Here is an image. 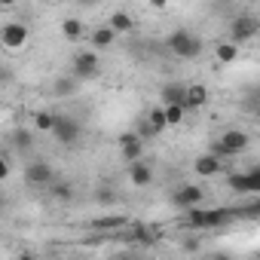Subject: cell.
<instances>
[{"label":"cell","instance_id":"cb8c5ba5","mask_svg":"<svg viewBox=\"0 0 260 260\" xmlns=\"http://www.w3.org/2000/svg\"><path fill=\"white\" fill-rule=\"evenodd\" d=\"M245 175H248V196H257L260 193V166L248 169Z\"/></svg>","mask_w":260,"mask_h":260},{"label":"cell","instance_id":"30bf717a","mask_svg":"<svg viewBox=\"0 0 260 260\" xmlns=\"http://www.w3.org/2000/svg\"><path fill=\"white\" fill-rule=\"evenodd\" d=\"M25 40H28V28L19 25V22L4 25V31H0V43H4L7 49H19V46H25Z\"/></svg>","mask_w":260,"mask_h":260},{"label":"cell","instance_id":"277c9868","mask_svg":"<svg viewBox=\"0 0 260 260\" xmlns=\"http://www.w3.org/2000/svg\"><path fill=\"white\" fill-rule=\"evenodd\" d=\"M71 71H74V77H80V80H92V77H98V71H101V64H98V52H92V49H80V52H74Z\"/></svg>","mask_w":260,"mask_h":260},{"label":"cell","instance_id":"ba28073f","mask_svg":"<svg viewBox=\"0 0 260 260\" xmlns=\"http://www.w3.org/2000/svg\"><path fill=\"white\" fill-rule=\"evenodd\" d=\"M205 193H202V187H196V184H187V187H181L175 196H172V205L175 208H187V211H193L196 205H199V199H202Z\"/></svg>","mask_w":260,"mask_h":260},{"label":"cell","instance_id":"6da1fadb","mask_svg":"<svg viewBox=\"0 0 260 260\" xmlns=\"http://www.w3.org/2000/svg\"><path fill=\"white\" fill-rule=\"evenodd\" d=\"M248 144H251V138L242 132V128H230V132H223L220 141L211 147V153H214L217 159H226V156H239V153H245Z\"/></svg>","mask_w":260,"mask_h":260},{"label":"cell","instance_id":"5bb4252c","mask_svg":"<svg viewBox=\"0 0 260 260\" xmlns=\"http://www.w3.org/2000/svg\"><path fill=\"white\" fill-rule=\"evenodd\" d=\"M162 98H166V104H184V107H187V86L172 83V86L162 89Z\"/></svg>","mask_w":260,"mask_h":260},{"label":"cell","instance_id":"52a82bcc","mask_svg":"<svg viewBox=\"0 0 260 260\" xmlns=\"http://www.w3.org/2000/svg\"><path fill=\"white\" fill-rule=\"evenodd\" d=\"M260 31V22L254 19V16H239L233 25H230V34H233V43H242V40H248V37H254Z\"/></svg>","mask_w":260,"mask_h":260},{"label":"cell","instance_id":"8992f818","mask_svg":"<svg viewBox=\"0 0 260 260\" xmlns=\"http://www.w3.org/2000/svg\"><path fill=\"white\" fill-rule=\"evenodd\" d=\"M25 181H28V184H34V187H52L55 172H52V166H49V162H31V166L25 169Z\"/></svg>","mask_w":260,"mask_h":260},{"label":"cell","instance_id":"5b68a950","mask_svg":"<svg viewBox=\"0 0 260 260\" xmlns=\"http://www.w3.org/2000/svg\"><path fill=\"white\" fill-rule=\"evenodd\" d=\"M119 153H122V159H125L128 166H132V162H141V153H144L141 135H135V132L119 135Z\"/></svg>","mask_w":260,"mask_h":260},{"label":"cell","instance_id":"f1b7e54d","mask_svg":"<svg viewBox=\"0 0 260 260\" xmlns=\"http://www.w3.org/2000/svg\"><path fill=\"white\" fill-rule=\"evenodd\" d=\"M98 202L110 205V202H113V193H110V190H98Z\"/></svg>","mask_w":260,"mask_h":260},{"label":"cell","instance_id":"7c38bea8","mask_svg":"<svg viewBox=\"0 0 260 260\" xmlns=\"http://www.w3.org/2000/svg\"><path fill=\"white\" fill-rule=\"evenodd\" d=\"M128 178H132L135 187H147L153 181V172H150L147 162H132V166H128Z\"/></svg>","mask_w":260,"mask_h":260},{"label":"cell","instance_id":"2e32d148","mask_svg":"<svg viewBox=\"0 0 260 260\" xmlns=\"http://www.w3.org/2000/svg\"><path fill=\"white\" fill-rule=\"evenodd\" d=\"M205 101H208L205 86H187V107H202Z\"/></svg>","mask_w":260,"mask_h":260},{"label":"cell","instance_id":"9a60e30c","mask_svg":"<svg viewBox=\"0 0 260 260\" xmlns=\"http://www.w3.org/2000/svg\"><path fill=\"white\" fill-rule=\"evenodd\" d=\"M116 34H122V31H132L135 28V22H132V16H128V13H122V10H116L113 16H110V22H107Z\"/></svg>","mask_w":260,"mask_h":260},{"label":"cell","instance_id":"ac0fdd59","mask_svg":"<svg viewBox=\"0 0 260 260\" xmlns=\"http://www.w3.org/2000/svg\"><path fill=\"white\" fill-rule=\"evenodd\" d=\"M226 184H230V190L248 196V175H245V172H230V175H226Z\"/></svg>","mask_w":260,"mask_h":260},{"label":"cell","instance_id":"e0dca14e","mask_svg":"<svg viewBox=\"0 0 260 260\" xmlns=\"http://www.w3.org/2000/svg\"><path fill=\"white\" fill-rule=\"evenodd\" d=\"M61 34L77 43V40L83 37V22H80V19H64V22H61Z\"/></svg>","mask_w":260,"mask_h":260},{"label":"cell","instance_id":"d4e9b609","mask_svg":"<svg viewBox=\"0 0 260 260\" xmlns=\"http://www.w3.org/2000/svg\"><path fill=\"white\" fill-rule=\"evenodd\" d=\"M74 86H77V83H74V74H71V77H61V80H55V92H58V95H71V92H74Z\"/></svg>","mask_w":260,"mask_h":260},{"label":"cell","instance_id":"f546056e","mask_svg":"<svg viewBox=\"0 0 260 260\" xmlns=\"http://www.w3.org/2000/svg\"><path fill=\"white\" fill-rule=\"evenodd\" d=\"M16 141H19V144H25V147H28V144H31V135H28V132H16Z\"/></svg>","mask_w":260,"mask_h":260},{"label":"cell","instance_id":"7402d4cb","mask_svg":"<svg viewBox=\"0 0 260 260\" xmlns=\"http://www.w3.org/2000/svg\"><path fill=\"white\" fill-rule=\"evenodd\" d=\"M132 239H138V242H144V245H153V242H156V233H153L150 226H144V223H135V226H132Z\"/></svg>","mask_w":260,"mask_h":260},{"label":"cell","instance_id":"83f0119b","mask_svg":"<svg viewBox=\"0 0 260 260\" xmlns=\"http://www.w3.org/2000/svg\"><path fill=\"white\" fill-rule=\"evenodd\" d=\"M242 214H248V217H260V196H257V202H254L251 208H245Z\"/></svg>","mask_w":260,"mask_h":260},{"label":"cell","instance_id":"9c48e42d","mask_svg":"<svg viewBox=\"0 0 260 260\" xmlns=\"http://www.w3.org/2000/svg\"><path fill=\"white\" fill-rule=\"evenodd\" d=\"M52 135H55L61 144H77V141H80V122H74L71 116H58Z\"/></svg>","mask_w":260,"mask_h":260},{"label":"cell","instance_id":"4fadbf2b","mask_svg":"<svg viewBox=\"0 0 260 260\" xmlns=\"http://www.w3.org/2000/svg\"><path fill=\"white\" fill-rule=\"evenodd\" d=\"M113 40H116V31H113L110 25H101V28L92 31V46H95V49H107Z\"/></svg>","mask_w":260,"mask_h":260},{"label":"cell","instance_id":"8fae6325","mask_svg":"<svg viewBox=\"0 0 260 260\" xmlns=\"http://www.w3.org/2000/svg\"><path fill=\"white\" fill-rule=\"evenodd\" d=\"M220 162H223V159H217L214 153H205V156L196 159L193 169H196V175H202V178H214V175L220 172Z\"/></svg>","mask_w":260,"mask_h":260},{"label":"cell","instance_id":"1f68e13d","mask_svg":"<svg viewBox=\"0 0 260 260\" xmlns=\"http://www.w3.org/2000/svg\"><path fill=\"white\" fill-rule=\"evenodd\" d=\"M19 260H37V257H31V254H22V257H19Z\"/></svg>","mask_w":260,"mask_h":260},{"label":"cell","instance_id":"d6986e66","mask_svg":"<svg viewBox=\"0 0 260 260\" xmlns=\"http://www.w3.org/2000/svg\"><path fill=\"white\" fill-rule=\"evenodd\" d=\"M147 122H150V128H153V132L159 135L162 128L169 125V119H166V107H153V110L147 113Z\"/></svg>","mask_w":260,"mask_h":260},{"label":"cell","instance_id":"7a4b0ae2","mask_svg":"<svg viewBox=\"0 0 260 260\" xmlns=\"http://www.w3.org/2000/svg\"><path fill=\"white\" fill-rule=\"evenodd\" d=\"M242 211H233V208H214V211H199V208H193L190 214H187V226L190 230H208V226H220V223H226L230 217H239Z\"/></svg>","mask_w":260,"mask_h":260},{"label":"cell","instance_id":"3957f363","mask_svg":"<svg viewBox=\"0 0 260 260\" xmlns=\"http://www.w3.org/2000/svg\"><path fill=\"white\" fill-rule=\"evenodd\" d=\"M169 49L178 55V58H196L199 52H202V40L196 37V34H190V31H175V34H169Z\"/></svg>","mask_w":260,"mask_h":260},{"label":"cell","instance_id":"44dd1931","mask_svg":"<svg viewBox=\"0 0 260 260\" xmlns=\"http://www.w3.org/2000/svg\"><path fill=\"white\" fill-rule=\"evenodd\" d=\"M55 122H58V116H55V113H46V110H40V113L34 116V125L40 128V132H52Z\"/></svg>","mask_w":260,"mask_h":260},{"label":"cell","instance_id":"4dcf8cb0","mask_svg":"<svg viewBox=\"0 0 260 260\" xmlns=\"http://www.w3.org/2000/svg\"><path fill=\"white\" fill-rule=\"evenodd\" d=\"M211 260H233V257H230V254H214Z\"/></svg>","mask_w":260,"mask_h":260},{"label":"cell","instance_id":"484cf974","mask_svg":"<svg viewBox=\"0 0 260 260\" xmlns=\"http://www.w3.org/2000/svg\"><path fill=\"white\" fill-rule=\"evenodd\" d=\"M49 196H55L58 202H68V199H71V187H68V184H52V187H49Z\"/></svg>","mask_w":260,"mask_h":260},{"label":"cell","instance_id":"603a6c76","mask_svg":"<svg viewBox=\"0 0 260 260\" xmlns=\"http://www.w3.org/2000/svg\"><path fill=\"white\" fill-rule=\"evenodd\" d=\"M184 104H166V119H169V125H178L181 119H184Z\"/></svg>","mask_w":260,"mask_h":260},{"label":"cell","instance_id":"d6a6232c","mask_svg":"<svg viewBox=\"0 0 260 260\" xmlns=\"http://www.w3.org/2000/svg\"><path fill=\"white\" fill-rule=\"evenodd\" d=\"M257 260H260V251H257Z\"/></svg>","mask_w":260,"mask_h":260},{"label":"cell","instance_id":"4316f807","mask_svg":"<svg viewBox=\"0 0 260 260\" xmlns=\"http://www.w3.org/2000/svg\"><path fill=\"white\" fill-rule=\"evenodd\" d=\"M122 223H125L122 217H104V220H95L92 226H95V230H116V226H122Z\"/></svg>","mask_w":260,"mask_h":260},{"label":"cell","instance_id":"ffe728a7","mask_svg":"<svg viewBox=\"0 0 260 260\" xmlns=\"http://www.w3.org/2000/svg\"><path fill=\"white\" fill-rule=\"evenodd\" d=\"M214 52H217V61H223V64H233L239 58V46L236 43H220Z\"/></svg>","mask_w":260,"mask_h":260}]
</instances>
